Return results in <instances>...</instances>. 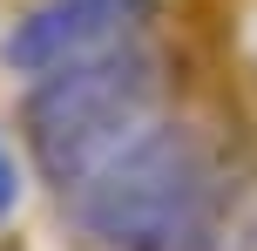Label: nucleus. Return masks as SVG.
<instances>
[{"mask_svg":"<svg viewBox=\"0 0 257 251\" xmlns=\"http://www.w3.org/2000/svg\"><path fill=\"white\" fill-rule=\"evenodd\" d=\"M14 204H21V163H14V149L0 143V217H7Z\"/></svg>","mask_w":257,"mask_h":251,"instance_id":"obj_5","label":"nucleus"},{"mask_svg":"<svg viewBox=\"0 0 257 251\" xmlns=\"http://www.w3.org/2000/svg\"><path fill=\"white\" fill-rule=\"evenodd\" d=\"M217 170L190 122H149L102 170L61 190L68 231L81 251H183L203 217Z\"/></svg>","mask_w":257,"mask_h":251,"instance_id":"obj_1","label":"nucleus"},{"mask_svg":"<svg viewBox=\"0 0 257 251\" xmlns=\"http://www.w3.org/2000/svg\"><path fill=\"white\" fill-rule=\"evenodd\" d=\"M183 251H257V170L217 177V190H210Z\"/></svg>","mask_w":257,"mask_h":251,"instance_id":"obj_4","label":"nucleus"},{"mask_svg":"<svg viewBox=\"0 0 257 251\" xmlns=\"http://www.w3.org/2000/svg\"><path fill=\"white\" fill-rule=\"evenodd\" d=\"M156 102H163V61L142 41L88 54V61H68V68H48L21 95L27 156H34V170L54 190H75L128 136H142L156 122Z\"/></svg>","mask_w":257,"mask_h":251,"instance_id":"obj_2","label":"nucleus"},{"mask_svg":"<svg viewBox=\"0 0 257 251\" xmlns=\"http://www.w3.org/2000/svg\"><path fill=\"white\" fill-rule=\"evenodd\" d=\"M149 21H156V0H41V7H27L7 27L0 61L34 81L48 68H68V61H88V54L142 41Z\"/></svg>","mask_w":257,"mask_h":251,"instance_id":"obj_3","label":"nucleus"}]
</instances>
